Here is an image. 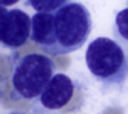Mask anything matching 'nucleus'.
Listing matches in <instances>:
<instances>
[{"label":"nucleus","instance_id":"f257e3e1","mask_svg":"<svg viewBox=\"0 0 128 114\" xmlns=\"http://www.w3.org/2000/svg\"><path fill=\"white\" fill-rule=\"evenodd\" d=\"M85 62L93 77L105 86L122 85L128 79V51L113 39H94L86 48Z\"/></svg>","mask_w":128,"mask_h":114},{"label":"nucleus","instance_id":"f03ea898","mask_svg":"<svg viewBox=\"0 0 128 114\" xmlns=\"http://www.w3.org/2000/svg\"><path fill=\"white\" fill-rule=\"evenodd\" d=\"M93 20L84 3L71 2L54 12V51L52 56L70 54L80 50L91 34Z\"/></svg>","mask_w":128,"mask_h":114},{"label":"nucleus","instance_id":"7ed1b4c3","mask_svg":"<svg viewBox=\"0 0 128 114\" xmlns=\"http://www.w3.org/2000/svg\"><path fill=\"white\" fill-rule=\"evenodd\" d=\"M54 62L42 54H28L16 62L11 72V83L19 97L25 100L39 99L54 77Z\"/></svg>","mask_w":128,"mask_h":114},{"label":"nucleus","instance_id":"20e7f679","mask_svg":"<svg viewBox=\"0 0 128 114\" xmlns=\"http://www.w3.org/2000/svg\"><path fill=\"white\" fill-rule=\"evenodd\" d=\"M76 94V83L66 74L57 72L43 90L40 97L37 99V105L45 111H60L72 100Z\"/></svg>","mask_w":128,"mask_h":114},{"label":"nucleus","instance_id":"39448f33","mask_svg":"<svg viewBox=\"0 0 128 114\" xmlns=\"http://www.w3.org/2000/svg\"><path fill=\"white\" fill-rule=\"evenodd\" d=\"M31 25L32 18L22 9L8 11V17L3 28L2 45L10 50H19L31 39Z\"/></svg>","mask_w":128,"mask_h":114},{"label":"nucleus","instance_id":"423d86ee","mask_svg":"<svg viewBox=\"0 0 128 114\" xmlns=\"http://www.w3.org/2000/svg\"><path fill=\"white\" fill-rule=\"evenodd\" d=\"M31 25V40L36 46L52 56L54 51V14L36 12Z\"/></svg>","mask_w":128,"mask_h":114},{"label":"nucleus","instance_id":"0eeeda50","mask_svg":"<svg viewBox=\"0 0 128 114\" xmlns=\"http://www.w3.org/2000/svg\"><path fill=\"white\" fill-rule=\"evenodd\" d=\"M68 3H71V0H25V5L36 9L37 12H50V14H54Z\"/></svg>","mask_w":128,"mask_h":114},{"label":"nucleus","instance_id":"6e6552de","mask_svg":"<svg viewBox=\"0 0 128 114\" xmlns=\"http://www.w3.org/2000/svg\"><path fill=\"white\" fill-rule=\"evenodd\" d=\"M114 32L120 40L128 42V8L117 12L114 20Z\"/></svg>","mask_w":128,"mask_h":114},{"label":"nucleus","instance_id":"1a4fd4ad","mask_svg":"<svg viewBox=\"0 0 128 114\" xmlns=\"http://www.w3.org/2000/svg\"><path fill=\"white\" fill-rule=\"evenodd\" d=\"M6 17H8V9L5 6H0V45H2V36H3V28H5Z\"/></svg>","mask_w":128,"mask_h":114},{"label":"nucleus","instance_id":"9d476101","mask_svg":"<svg viewBox=\"0 0 128 114\" xmlns=\"http://www.w3.org/2000/svg\"><path fill=\"white\" fill-rule=\"evenodd\" d=\"M17 2H20V0H0V6H12V5H16Z\"/></svg>","mask_w":128,"mask_h":114},{"label":"nucleus","instance_id":"9b49d317","mask_svg":"<svg viewBox=\"0 0 128 114\" xmlns=\"http://www.w3.org/2000/svg\"><path fill=\"white\" fill-rule=\"evenodd\" d=\"M10 114H26V112H20V111H12V112H10Z\"/></svg>","mask_w":128,"mask_h":114}]
</instances>
